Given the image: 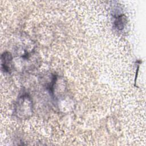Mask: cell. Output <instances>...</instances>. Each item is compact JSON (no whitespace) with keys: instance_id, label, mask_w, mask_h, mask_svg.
Masks as SVG:
<instances>
[{"instance_id":"6da1fadb","label":"cell","mask_w":146,"mask_h":146,"mask_svg":"<svg viewBox=\"0 0 146 146\" xmlns=\"http://www.w3.org/2000/svg\"><path fill=\"white\" fill-rule=\"evenodd\" d=\"M15 114L21 119H27L33 113V102L27 94L19 96L15 104Z\"/></svg>"},{"instance_id":"7a4b0ae2","label":"cell","mask_w":146,"mask_h":146,"mask_svg":"<svg viewBox=\"0 0 146 146\" xmlns=\"http://www.w3.org/2000/svg\"><path fill=\"white\" fill-rule=\"evenodd\" d=\"M2 70L5 72H10L13 69V57L10 52H5L1 56Z\"/></svg>"},{"instance_id":"3957f363","label":"cell","mask_w":146,"mask_h":146,"mask_svg":"<svg viewBox=\"0 0 146 146\" xmlns=\"http://www.w3.org/2000/svg\"><path fill=\"white\" fill-rule=\"evenodd\" d=\"M127 23L126 17L124 15H120L115 17L114 26L118 30H122Z\"/></svg>"}]
</instances>
